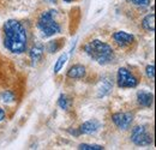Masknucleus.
<instances>
[{
	"mask_svg": "<svg viewBox=\"0 0 156 150\" xmlns=\"http://www.w3.org/2000/svg\"><path fill=\"white\" fill-rule=\"evenodd\" d=\"M4 45L15 54H22L27 49V31L20 22L10 19L4 24Z\"/></svg>",
	"mask_w": 156,
	"mask_h": 150,
	"instance_id": "f257e3e1",
	"label": "nucleus"
},
{
	"mask_svg": "<svg viewBox=\"0 0 156 150\" xmlns=\"http://www.w3.org/2000/svg\"><path fill=\"white\" fill-rule=\"evenodd\" d=\"M85 53L90 56L91 59H94L95 61H98V64L105 65L108 64L112 59H113V49L109 45L100 41V40H94L91 42H89L85 47Z\"/></svg>",
	"mask_w": 156,
	"mask_h": 150,
	"instance_id": "f03ea898",
	"label": "nucleus"
},
{
	"mask_svg": "<svg viewBox=\"0 0 156 150\" xmlns=\"http://www.w3.org/2000/svg\"><path fill=\"white\" fill-rule=\"evenodd\" d=\"M54 11H47L43 12L39 18L37 22V27L41 30V33L43 34V36L49 38L53 36L55 34L60 33V25L57 23V20L54 19Z\"/></svg>",
	"mask_w": 156,
	"mask_h": 150,
	"instance_id": "7ed1b4c3",
	"label": "nucleus"
},
{
	"mask_svg": "<svg viewBox=\"0 0 156 150\" xmlns=\"http://www.w3.org/2000/svg\"><path fill=\"white\" fill-rule=\"evenodd\" d=\"M131 141L138 147H148L153 143V137L145 129V126H137L132 131Z\"/></svg>",
	"mask_w": 156,
	"mask_h": 150,
	"instance_id": "20e7f679",
	"label": "nucleus"
},
{
	"mask_svg": "<svg viewBox=\"0 0 156 150\" xmlns=\"http://www.w3.org/2000/svg\"><path fill=\"white\" fill-rule=\"evenodd\" d=\"M138 84V79L127 69L120 67L118 71V85L120 88H135Z\"/></svg>",
	"mask_w": 156,
	"mask_h": 150,
	"instance_id": "39448f33",
	"label": "nucleus"
},
{
	"mask_svg": "<svg viewBox=\"0 0 156 150\" xmlns=\"http://www.w3.org/2000/svg\"><path fill=\"white\" fill-rule=\"evenodd\" d=\"M112 121L115 124L118 129L127 130L133 121V114L132 113H115L112 115Z\"/></svg>",
	"mask_w": 156,
	"mask_h": 150,
	"instance_id": "423d86ee",
	"label": "nucleus"
},
{
	"mask_svg": "<svg viewBox=\"0 0 156 150\" xmlns=\"http://www.w3.org/2000/svg\"><path fill=\"white\" fill-rule=\"evenodd\" d=\"M113 40L120 47H126L133 42V35L126 33V31H117L113 35Z\"/></svg>",
	"mask_w": 156,
	"mask_h": 150,
	"instance_id": "0eeeda50",
	"label": "nucleus"
},
{
	"mask_svg": "<svg viewBox=\"0 0 156 150\" xmlns=\"http://www.w3.org/2000/svg\"><path fill=\"white\" fill-rule=\"evenodd\" d=\"M98 129H100V123L98 120H89V121H85L80 126L79 131L84 134H91V133H95Z\"/></svg>",
	"mask_w": 156,
	"mask_h": 150,
	"instance_id": "6e6552de",
	"label": "nucleus"
},
{
	"mask_svg": "<svg viewBox=\"0 0 156 150\" xmlns=\"http://www.w3.org/2000/svg\"><path fill=\"white\" fill-rule=\"evenodd\" d=\"M84 76H85V67L83 65H73L67 71V77L71 79H82Z\"/></svg>",
	"mask_w": 156,
	"mask_h": 150,
	"instance_id": "1a4fd4ad",
	"label": "nucleus"
},
{
	"mask_svg": "<svg viewBox=\"0 0 156 150\" xmlns=\"http://www.w3.org/2000/svg\"><path fill=\"white\" fill-rule=\"evenodd\" d=\"M153 98H154V96L151 93H148V91H144V90H140L137 94L138 103L143 107H150L153 105Z\"/></svg>",
	"mask_w": 156,
	"mask_h": 150,
	"instance_id": "9d476101",
	"label": "nucleus"
},
{
	"mask_svg": "<svg viewBox=\"0 0 156 150\" xmlns=\"http://www.w3.org/2000/svg\"><path fill=\"white\" fill-rule=\"evenodd\" d=\"M112 88H113V83H112V80H111L108 77L103 78L102 82H101V85H100V88H98V97H103V96H106V95L112 90Z\"/></svg>",
	"mask_w": 156,
	"mask_h": 150,
	"instance_id": "9b49d317",
	"label": "nucleus"
},
{
	"mask_svg": "<svg viewBox=\"0 0 156 150\" xmlns=\"http://www.w3.org/2000/svg\"><path fill=\"white\" fill-rule=\"evenodd\" d=\"M29 53H30V58H31L34 64L39 62L40 60H41V58H42V55H43V46L41 43L34 45Z\"/></svg>",
	"mask_w": 156,
	"mask_h": 150,
	"instance_id": "f8f14e48",
	"label": "nucleus"
},
{
	"mask_svg": "<svg viewBox=\"0 0 156 150\" xmlns=\"http://www.w3.org/2000/svg\"><path fill=\"white\" fill-rule=\"evenodd\" d=\"M154 19H155V15H154V13L148 15L145 18L143 19V22H142V27H143L145 30H148V31H154V30H155Z\"/></svg>",
	"mask_w": 156,
	"mask_h": 150,
	"instance_id": "ddd939ff",
	"label": "nucleus"
},
{
	"mask_svg": "<svg viewBox=\"0 0 156 150\" xmlns=\"http://www.w3.org/2000/svg\"><path fill=\"white\" fill-rule=\"evenodd\" d=\"M67 54L66 53H64V54H61V55L58 58V60H57V62H55V65H54V73H58L59 71L64 67V65H65V62L67 61Z\"/></svg>",
	"mask_w": 156,
	"mask_h": 150,
	"instance_id": "4468645a",
	"label": "nucleus"
},
{
	"mask_svg": "<svg viewBox=\"0 0 156 150\" xmlns=\"http://www.w3.org/2000/svg\"><path fill=\"white\" fill-rule=\"evenodd\" d=\"M59 42H60L59 40L48 42V45H47V51H48L49 53H55L59 48H60V43H59Z\"/></svg>",
	"mask_w": 156,
	"mask_h": 150,
	"instance_id": "2eb2a0df",
	"label": "nucleus"
},
{
	"mask_svg": "<svg viewBox=\"0 0 156 150\" xmlns=\"http://www.w3.org/2000/svg\"><path fill=\"white\" fill-rule=\"evenodd\" d=\"M78 149L80 150H102L103 147L102 145H98V144H79Z\"/></svg>",
	"mask_w": 156,
	"mask_h": 150,
	"instance_id": "dca6fc26",
	"label": "nucleus"
},
{
	"mask_svg": "<svg viewBox=\"0 0 156 150\" xmlns=\"http://www.w3.org/2000/svg\"><path fill=\"white\" fill-rule=\"evenodd\" d=\"M59 107L61 108V109H64V111H67L69 109V100L66 98V96L65 95H61L60 97H59Z\"/></svg>",
	"mask_w": 156,
	"mask_h": 150,
	"instance_id": "f3484780",
	"label": "nucleus"
},
{
	"mask_svg": "<svg viewBox=\"0 0 156 150\" xmlns=\"http://www.w3.org/2000/svg\"><path fill=\"white\" fill-rule=\"evenodd\" d=\"M1 100L5 103H10V102H12L15 100V95H13V93H11V91H5L4 94L1 95Z\"/></svg>",
	"mask_w": 156,
	"mask_h": 150,
	"instance_id": "a211bd4d",
	"label": "nucleus"
},
{
	"mask_svg": "<svg viewBox=\"0 0 156 150\" xmlns=\"http://www.w3.org/2000/svg\"><path fill=\"white\" fill-rule=\"evenodd\" d=\"M145 71H147V76L149 78L154 79V77H155V67H154V65H148L147 69H145Z\"/></svg>",
	"mask_w": 156,
	"mask_h": 150,
	"instance_id": "6ab92c4d",
	"label": "nucleus"
},
{
	"mask_svg": "<svg viewBox=\"0 0 156 150\" xmlns=\"http://www.w3.org/2000/svg\"><path fill=\"white\" fill-rule=\"evenodd\" d=\"M131 2L137 5V6H148V5H150V0H131Z\"/></svg>",
	"mask_w": 156,
	"mask_h": 150,
	"instance_id": "aec40b11",
	"label": "nucleus"
},
{
	"mask_svg": "<svg viewBox=\"0 0 156 150\" xmlns=\"http://www.w3.org/2000/svg\"><path fill=\"white\" fill-rule=\"evenodd\" d=\"M4 119H5V112H4V111L0 108V121H2Z\"/></svg>",
	"mask_w": 156,
	"mask_h": 150,
	"instance_id": "412c9836",
	"label": "nucleus"
},
{
	"mask_svg": "<svg viewBox=\"0 0 156 150\" xmlns=\"http://www.w3.org/2000/svg\"><path fill=\"white\" fill-rule=\"evenodd\" d=\"M64 1H66V2H71L72 0H64Z\"/></svg>",
	"mask_w": 156,
	"mask_h": 150,
	"instance_id": "4be33fe9",
	"label": "nucleus"
},
{
	"mask_svg": "<svg viewBox=\"0 0 156 150\" xmlns=\"http://www.w3.org/2000/svg\"><path fill=\"white\" fill-rule=\"evenodd\" d=\"M49 1H54V2H55V0H49Z\"/></svg>",
	"mask_w": 156,
	"mask_h": 150,
	"instance_id": "5701e85b",
	"label": "nucleus"
}]
</instances>
